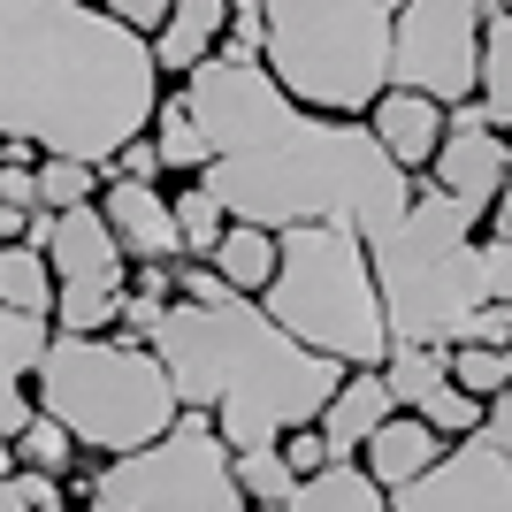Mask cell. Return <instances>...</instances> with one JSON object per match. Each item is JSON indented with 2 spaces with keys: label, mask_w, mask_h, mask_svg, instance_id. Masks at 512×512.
Masks as SVG:
<instances>
[{
  "label": "cell",
  "mask_w": 512,
  "mask_h": 512,
  "mask_svg": "<svg viewBox=\"0 0 512 512\" xmlns=\"http://www.w3.org/2000/svg\"><path fill=\"white\" fill-rule=\"evenodd\" d=\"M214 161L199 169L230 222L299 230V222H352L360 237L390 230L413 207V176L383 153L367 115H314L260 62H199L184 77Z\"/></svg>",
  "instance_id": "6da1fadb"
},
{
  "label": "cell",
  "mask_w": 512,
  "mask_h": 512,
  "mask_svg": "<svg viewBox=\"0 0 512 512\" xmlns=\"http://www.w3.org/2000/svg\"><path fill=\"white\" fill-rule=\"evenodd\" d=\"M161 107L153 39L100 0H0V138L107 169Z\"/></svg>",
  "instance_id": "7a4b0ae2"
},
{
  "label": "cell",
  "mask_w": 512,
  "mask_h": 512,
  "mask_svg": "<svg viewBox=\"0 0 512 512\" xmlns=\"http://www.w3.org/2000/svg\"><path fill=\"white\" fill-rule=\"evenodd\" d=\"M153 352L169 367L184 413H214V428H222L230 451L283 444L291 428L321 421V406L344 383V360L306 352L253 299H230V306L169 299V314L153 329Z\"/></svg>",
  "instance_id": "3957f363"
},
{
  "label": "cell",
  "mask_w": 512,
  "mask_h": 512,
  "mask_svg": "<svg viewBox=\"0 0 512 512\" xmlns=\"http://www.w3.org/2000/svg\"><path fill=\"white\" fill-rule=\"evenodd\" d=\"M367 253H375V283H383L390 344L451 352V344L474 337V321L490 306V276H482L474 222L436 184H413V207L390 230L367 237Z\"/></svg>",
  "instance_id": "277c9868"
},
{
  "label": "cell",
  "mask_w": 512,
  "mask_h": 512,
  "mask_svg": "<svg viewBox=\"0 0 512 512\" xmlns=\"http://www.w3.org/2000/svg\"><path fill=\"white\" fill-rule=\"evenodd\" d=\"M276 283L260 291L268 321H283L306 352H329L344 367H383L390 360V314L383 283H375V253L352 222H299L276 237Z\"/></svg>",
  "instance_id": "5b68a950"
},
{
  "label": "cell",
  "mask_w": 512,
  "mask_h": 512,
  "mask_svg": "<svg viewBox=\"0 0 512 512\" xmlns=\"http://www.w3.org/2000/svg\"><path fill=\"white\" fill-rule=\"evenodd\" d=\"M39 413H54L85 451L123 459V451H146L153 436H169L184 398H176L153 344L54 329V344L39 360Z\"/></svg>",
  "instance_id": "8992f818"
},
{
  "label": "cell",
  "mask_w": 512,
  "mask_h": 512,
  "mask_svg": "<svg viewBox=\"0 0 512 512\" xmlns=\"http://www.w3.org/2000/svg\"><path fill=\"white\" fill-rule=\"evenodd\" d=\"M406 0H260L268 69L314 115H367L390 92V31Z\"/></svg>",
  "instance_id": "52a82bcc"
},
{
  "label": "cell",
  "mask_w": 512,
  "mask_h": 512,
  "mask_svg": "<svg viewBox=\"0 0 512 512\" xmlns=\"http://www.w3.org/2000/svg\"><path fill=\"white\" fill-rule=\"evenodd\" d=\"M100 482L123 490L138 512H245L253 505L237 490V451L222 444L214 413H176L169 436H153L146 451H123Z\"/></svg>",
  "instance_id": "ba28073f"
},
{
  "label": "cell",
  "mask_w": 512,
  "mask_h": 512,
  "mask_svg": "<svg viewBox=\"0 0 512 512\" xmlns=\"http://www.w3.org/2000/svg\"><path fill=\"white\" fill-rule=\"evenodd\" d=\"M31 237L46 245V260H54V283H62V299H54V329H69V337H107L115 321H123V299H130V268H123V245H115V230H107V214L92 207H62L31 222Z\"/></svg>",
  "instance_id": "9c48e42d"
},
{
  "label": "cell",
  "mask_w": 512,
  "mask_h": 512,
  "mask_svg": "<svg viewBox=\"0 0 512 512\" xmlns=\"http://www.w3.org/2000/svg\"><path fill=\"white\" fill-rule=\"evenodd\" d=\"M482 23L490 0H406L390 31V85L428 92V100H474L482 85Z\"/></svg>",
  "instance_id": "30bf717a"
},
{
  "label": "cell",
  "mask_w": 512,
  "mask_h": 512,
  "mask_svg": "<svg viewBox=\"0 0 512 512\" xmlns=\"http://www.w3.org/2000/svg\"><path fill=\"white\" fill-rule=\"evenodd\" d=\"M390 512H512V459L474 428L406 490H390Z\"/></svg>",
  "instance_id": "8fae6325"
},
{
  "label": "cell",
  "mask_w": 512,
  "mask_h": 512,
  "mask_svg": "<svg viewBox=\"0 0 512 512\" xmlns=\"http://www.w3.org/2000/svg\"><path fill=\"white\" fill-rule=\"evenodd\" d=\"M505 176H512V146L497 130H444V146L428 161V184L467 222H490V207L505 199Z\"/></svg>",
  "instance_id": "7c38bea8"
},
{
  "label": "cell",
  "mask_w": 512,
  "mask_h": 512,
  "mask_svg": "<svg viewBox=\"0 0 512 512\" xmlns=\"http://www.w3.org/2000/svg\"><path fill=\"white\" fill-rule=\"evenodd\" d=\"M100 214H107V230H115V245H123L130 260H176L184 253V237H176V199H161L146 176L107 184Z\"/></svg>",
  "instance_id": "4fadbf2b"
},
{
  "label": "cell",
  "mask_w": 512,
  "mask_h": 512,
  "mask_svg": "<svg viewBox=\"0 0 512 512\" xmlns=\"http://www.w3.org/2000/svg\"><path fill=\"white\" fill-rule=\"evenodd\" d=\"M367 130L383 138V153H390V161H398L406 176H421L428 161H436V146H444L451 115H444V100H428V92H406V85H390L383 100L367 107Z\"/></svg>",
  "instance_id": "5bb4252c"
},
{
  "label": "cell",
  "mask_w": 512,
  "mask_h": 512,
  "mask_svg": "<svg viewBox=\"0 0 512 512\" xmlns=\"http://www.w3.org/2000/svg\"><path fill=\"white\" fill-rule=\"evenodd\" d=\"M444 451H451V444H444V436H436V428L421 421V413H406V406H398V413H390V421H383V428H375V436L360 444V467L375 474L383 490H406V482H421V474L436 467Z\"/></svg>",
  "instance_id": "9a60e30c"
},
{
  "label": "cell",
  "mask_w": 512,
  "mask_h": 512,
  "mask_svg": "<svg viewBox=\"0 0 512 512\" xmlns=\"http://www.w3.org/2000/svg\"><path fill=\"white\" fill-rule=\"evenodd\" d=\"M390 413H398V398H390L383 367H352V375L337 383V398L321 406V421H314V428L329 436V459H352V451H360L367 436L390 421Z\"/></svg>",
  "instance_id": "2e32d148"
},
{
  "label": "cell",
  "mask_w": 512,
  "mask_h": 512,
  "mask_svg": "<svg viewBox=\"0 0 512 512\" xmlns=\"http://www.w3.org/2000/svg\"><path fill=\"white\" fill-rule=\"evenodd\" d=\"M222 23H230V0H176L169 23L153 31V62L176 69V77H192L214 46H222Z\"/></svg>",
  "instance_id": "e0dca14e"
},
{
  "label": "cell",
  "mask_w": 512,
  "mask_h": 512,
  "mask_svg": "<svg viewBox=\"0 0 512 512\" xmlns=\"http://www.w3.org/2000/svg\"><path fill=\"white\" fill-rule=\"evenodd\" d=\"M276 512H390V490L360 467V459H329V467L306 474L299 497L276 505Z\"/></svg>",
  "instance_id": "ac0fdd59"
},
{
  "label": "cell",
  "mask_w": 512,
  "mask_h": 512,
  "mask_svg": "<svg viewBox=\"0 0 512 512\" xmlns=\"http://www.w3.org/2000/svg\"><path fill=\"white\" fill-rule=\"evenodd\" d=\"M276 260H283V245H276V230H260V222H230L222 245H214V268H222L245 299H260V291L276 283Z\"/></svg>",
  "instance_id": "d6986e66"
},
{
  "label": "cell",
  "mask_w": 512,
  "mask_h": 512,
  "mask_svg": "<svg viewBox=\"0 0 512 512\" xmlns=\"http://www.w3.org/2000/svg\"><path fill=\"white\" fill-rule=\"evenodd\" d=\"M54 299H62V283H54L46 245H8V253H0V306L54 321Z\"/></svg>",
  "instance_id": "ffe728a7"
},
{
  "label": "cell",
  "mask_w": 512,
  "mask_h": 512,
  "mask_svg": "<svg viewBox=\"0 0 512 512\" xmlns=\"http://www.w3.org/2000/svg\"><path fill=\"white\" fill-rule=\"evenodd\" d=\"M153 146H161V169H184V176H199L214 161V146H207V130H199L184 92H176V100L161 92V107H153Z\"/></svg>",
  "instance_id": "44dd1931"
},
{
  "label": "cell",
  "mask_w": 512,
  "mask_h": 512,
  "mask_svg": "<svg viewBox=\"0 0 512 512\" xmlns=\"http://www.w3.org/2000/svg\"><path fill=\"white\" fill-rule=\"evenodd\" d=\"M474 100L490 107L497 130H512V8H490V23H482V85H474Z\"/></svg>",
  "instance_id": "7402d4cb"
},
{
  "label": "cell",
  "mask_w": 512,
  "mask_h": 512,
  "mask_svg": "<svg viewBox=\"0 0 512 512\" xmlns=\"http://www.w3.org/2000/svg\"><path fill=\"white\" fill-rule=\"evenodd\" d=\"M383 383H390V398L413 413L428 390H444V383H451V352H436V344H390Z\"/></svg>",
  "instance_id": "603a6c76"
},
{
  "label": "cell",
  "mask_w": 512,
  "mask_h": 512,
  "mask_svg": "<svg viewBox=\"0 0 512 512\" xmlns=\"http://www.w3.org/2000/svg\"><path fill=\"white\" fill-rule=\"evenodd\" d=\"M299 482L306 474L291 467V459H283V444H260V451H237V490L253 497V505H291V497H299Z\"/></svg>",
  "instance_id": "cb8c5ba5"
},
{
  "label": "cell",
  "mask_w": 512,
  "mask_h": 512,
  "mask_svg": "<svg viewBox=\"0 0 512 512\" xmlns=\"http://www.w3.org/2000/svg\"><path fill=\"white\" fill-rule=\"evenodd\" d=\"M46 344H54V329H46L39 314H16V306H0V383H23V375H39Z\"/></svg>",
  "instance_id": "d4e9b609"
},
{
  "label": "cell",
  "mask_w": 512,
  "mask_h": 512,
  "mask_svg": "<svg viewBox=\"0 0 512 512\" xmlns=\"http://www.w3.org/2000/svg\"><path fill=\"white\" fill-rule=\"evenodd\" d=\"M222 230H230V207H222V199H214L207 184H184V192H176V237H184V253L214 260Z\"/></svg>",
  "instance_id": "484cf974"
},
{
  "label": "cell",
  "mask_w": 512,
  "mask_h": 512,
  "mask_svg": "<svg viewBox=\"0 0 512 512\" xmlns=\"http://www.w3.org/2000/svg\"><path fill=\"white\" fill-rule=\"evenodd\" d=\"M451 383L490 406L497 390H512V352L505 344H451Z\"/></svg>",
  "instance_id": "4316f807"
},
{
  "label": "cell",
  "mask_w": 512,
  "mask_h": 512,
  "mask_svg": "<svg viewBox=\"0 0 512 512\" xmlns=\"http://www.w3.org/2000/svg\"><path fill=\"white\" fill-rule=\"evenodd\" d=\"M100 176L92 161H62V153H39V207L46 214H62V207H85L92 192H100Z\"/></svg>",
  "instance_id": "83f0119b"
},
{
  "label": "cell",
  "mask_w": 512,
  "mask_h": 512,
  "mask_svg": "<svg viewBox=\"0 0 512 512\" xmlns=\"http://www.w3.org/2000/svg\"><path fill=\"white\" fill-rule=\"evenodd\" d=\"M413 413H421V421L436 428L444 444H459V436H474V428H482V413H490V406H482L474 390L444 383V390H428V398H421V406H413Z\"/></svg>",
  "instance_id": "f1b7e54d"
},
{
  "label": "cell",
  "mask_w": 512,
  "mask_h": 512,
  "mask_svg": "<svg viewBox=\"0 0 512 512\" xmlns=\"http://www.w3.org/2000/svg\"><path fill=\"white\" fill-rule=\"evenodd\" d=\"M214 62H268V16H260V0H230Z\"/></svg>",
  "instance_id": "f546056e"
},
{
  "label": "cell",
  "mask_w": 512,
  "mask_h": 512,
  "mask_svg": "<svg viewBox=\"0 0 512 512\" xmlns=\"http://www.w3.org/2000/svg\"><path fill=\"white\" fill-rule=\"evenodd\" d=\"M23 444V467H39V474H62L69 467V451H77V436H69L54 413H31V428L16 436Z\"/></svg>",
  "instance_id": "4dcf8cb0"
},
{
  "label": "cell",
  "mask_w": 512,
  "mask_h": 512,
  "mask_svg": "<svg viewBox=\"0 0 512 512\" xmlns=\"http://www.w3.org/2000/svg\"><path fill=\"white\" fill-rule=\"evenodd\" d=\"M176 291H184L192 306H230V299H245V291H237V283L222 276V268H207V260H192V268L176 276Z\"/></svg>",
  "instance_id": "1f68e13d"
},
{
  "label": "cell",
  "mask_w": 512,
  "mask_h": 512,
  "mask_svg": "<svg viewBox=\"0 0 512 512\" xmlns=\"http://www.w3.org/2000/svg\"><path fill=\"white\" fill-rule=\"evenodd\" d=\"M100 8H107L115 23H130L138 39H153V31L169 23V8H176V0H100Z\"/></svg>",
  "instance_id": "d6a6232c"
},
{
  "label": "cell",
  "mask_w": 512,
  "mask_h": 512,
  "mask_svg": "<svg viewBox=\"0 0 512 512\" xmlns=\"http://www.w3.org/2000/svg\"><path fill=\"white\" fill-rule=\"evenodd\" d=\"M283 459H291L299 474H321V467H329V436H321L314 421H306V428H291V436H283Z\"/></svg>",
  "instance_id": "836d02e7"
},
{
  "label": "cell",
  "mask_w": 512,
  "mask_h": 512,
  "mask_svg": "<svg viewBox=\"0 0 512 512\" xmlns=\"http://www.w3.org/2000/svg\"><path fill=\"white\" fill-rule=\"evenodd\" d=\"M482 276H490V299L512 306V237H490V245H482Z\"/></svg>",
  "instance_id": "e575fe53"
},
{
  "label": "cell",
  "mask_w": 512,
  "mask_h": 512,
  "mask_svg": "<svg viewBox=\"0 0 512 512\" xmlns=\"http://www.w3.org/2000/svg\"><path fill=\"white\" fill-rule=\"evenodd\" d=\"M107 169H115V176H146V184H153V176H161V146H153V138H130Z\"/></svg>",
  "instance_id": "d590c367"
},
{
  "label": "cell",
  "mask_w": 512,
  "mask_h": 512,
  "mask_svg": "<svg viewBox=\"0 0 512 512\" xmlns=\"http://www.w3.org/2000/svg\"><path fill=\"white\" fill-rule=\"evenodd\" d=\"M130 291H138V299H153V306H169V299H176V276H169V260H138Z\"/></svg>",
  "instance_id": "8d00e7d4"
},
{
  "label": "cell",
  "mask_w": 512,
  "mask_h": 512,
  "mask_svg": "<svg viewBox=\"0 0 512 512\" xmlns=\"http://www.w3.org/2000/svg\"><path fill=\"white\" fill-rule=\"evenodd\" d=\"M161 314H169V306H153V299H138V291H130V299H123V329H130V344H153Z\"/></svg>",
  "instance_id": "74e56055"
},
{
  "label": "cell",
  "mask_w": 512,
  "mask_h": 512,
  "mask_svg": "<svg viewBox=\"0 0 512 512\" xmlns=\"http://www.w3.org/2000/svg\"><path fill=\"white\" fill-rule=\"evenodd\" d=\"M31 398H23V383H0V436H23V428H31Z\"/></svg>",
  "instance_id": "f35d334b"
},
{
  "label": "cell",
  "mask_w": 512,
  "mask_h": 512,
  "mask_svg": "<svg viewBox=\"0 0 512 512\" xmlns=\"http://www.w3.org/2000/svg\"><path fill=\"white\" fill-rule=\"evenodd\" d=\"M482 436H490V444L512 459V390H497V398H490V413H482Z\"/></svg>",
  "instance_id": "ab89813d"
},
{
  "label": "cell",
  "mask_w": 512,
  "mask_h": 512,
  "mask_svg": "<svg viewBox=\"0 0 512 512\" xmlns=\"http://www.w3.org/2000/svg\"><path fill=\"white\" fill-rule=\"evenodd\" d=\"M444 115H451V130H497L482 100H459V107H444Z\"/></svg>",
  "instance_id": "60d3db41"
},
{
  "label": "cell",
  "mask_w": 512,
  "mask_h": 512,
  "mask_svg": "<svg viewBox=\"0 0 512 512\" xmlns=\"http://www.w3.org/2000/svg\"><path fill=\"white\" fill-rule=\"evenodd\" d=\"M85 512H138L123 490H107V482H92V497H85Z\"/></svg>",
  "instance_id": "b9f144b4"
},
{
  "label": "cell",
  "mask_w": 512,
  "mask_h": 512,
  "mask_svg": "<svg viewBox=\"0 0 512 512\" xmlns=\"http://www.w3.org/2000/svg\"><path fill=\"white\" fill-rule=\"evenodd\" d=\"M0 512H39L31 497H23V474H8V482H0Z\"/></svg>",
  "instance_id": "7bdbcfd3"
},
{
  "label": "cell",
  "mask_w": 512,
  "mask_h": 512,
  "mask_svg": "<svg viewBox=\"0 0 512 512\" xmlns=\"http://www.w3.org/2000/svg\"><path fill=\"white\" fill-rule=\"evenodd\" d=\"M490 230H497V237H512V176H505V199L490 207Z\"/></svg>",
  "instance_id": "ee69618b"
},
{
  "label": "cell",
  "mask_w": 512,
  "mask_h": 512,
  "mask_svg": "<svg viewBox=\"0 0 512 512\" xmlns=\"http://www.w3.org/2000/svg\"><path fill=\"white\" fill-rule=\"evenodd\" d=\"M16 474V436H0V482Z\"/></svg>",
  "instance_id": "f6af8a7d"
},
{
  "label": "cell",
  "mask_w": 512,
  "mask_h": 512,
  "mask_svg": "<svg viewBox=\"0 0 512 512\" xmlns=\"http://www.w3.org/2000/svg\"><path fill=\"white\" fill-rule=\"evenodd\" d=\"M39 512H69V505H39Z\"/></svg>",
  "instance_id": "bcb514c9"
},
{
  "label": "cell",
  "mask_w": 512,
  "mask_h": 512,
  "mask_svg": "<svg viewBox=\"0 0 512 512\" xmlns=\"http://www.w3.org/2000/svg\"><path fill=\"white\" fill-rule=\"evenodd\" d=\"M490 8H512V0H490Z\"/></svg>",
  "instance_id": "7dc6e473"
},
{
  "label": "cell",
  "mask_w": 512,
  "mask_h": 512,
  "mask_svg": "<svg viewBox=\"0 0 512 512\" xmlns=\"http://www.w3.org/2000/svg\"><path fill=\"white\" fill-rule=\"evenodd\" d=\"M505 352H512V344H505Z\"/></svg>",
  "instance_id": "c3c4849f"
}]
</instances>
